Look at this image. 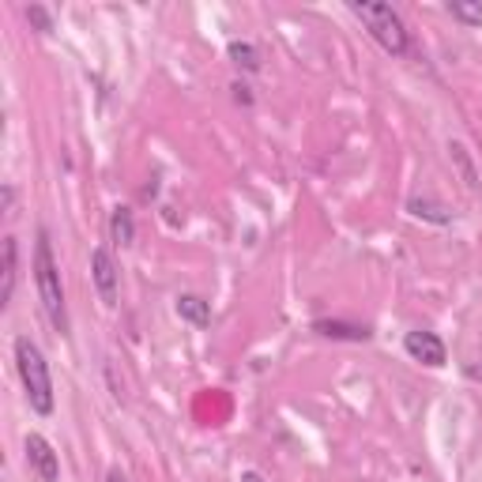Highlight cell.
<instances>
[{
  "label": "cell",
  "instance_id": "6da1fadb",
  "mask_svg": "<svg viewBox=\"0 0 482 482\" xmlns=\"http://www.w3.org/2000/svg\"><path fill=\"white\" fill-rule=\"evenodd\" d=\"M35 283H38V298H42V309L50 317V325L64 335L68 332V309H64L60 268L53 261V245H50V234L45 230H38V241H35Z\"/></svg>",
  "mask_w": 482,
  "mask_h": 482
},
{
  "label": "cell",
  "instance_id": "7a4b0ae2",
  "mask_svg": "<svg viewBox=\"0 0 482 482\" xmlns=\"http://www.w3.org/2000/svg\"><path fill=\"white\" fill-rule=\"evenodd\" d=\"M350 12L366 23V30L374 35V42L381 45L384 53L392 57H404L411 50V38H407V27L404 20L392 12V4H381V0H350Z\"/></svg>",
  "mask_w": 482,
  "mask_h": 482
},
{
  "label": "cell",
  "instance_id": "3957f363",
  "mask_svg": "<svg viewBox=\"0 0 482 482\" xmlns=\"http://www.w3.org/2000/svg\"><path fill=\"white\" fill-rule=\"evenodd\" d=\"M15 366H20V377H23V389L30 407L38 414H53V381H50V366H45L38 343L30 335H20L15 340Z\"/></svg>",
  "mask_w": 482,
  "mask_h": 482
},
{
  "label": "cell",
  "instance_id": "277c9868",
  "mask_svg": "<svg viewBox=\"0 0 482 482\" xmlns=\"http://www.w3.org/2000/svg\"><path fill=\"white\" fill-rule=\"evenodd\" d=\"M91 279H94V286H99L102 305H117V279H121V271H117L114 253H109L106 245H99V249L91 253Z\"/></svg>",
  "mask_w": 482,
  "mask_h": 482
},
{
  "label": "cell",
  "instance_id": "5b68a950",
  "mask_svg": "<svg viewBox=\"0 0 482 482\" xmlns=\"http://www.w3.org/2000/svg\"><path fill=\"white\" fill-rule=\"evenodd\" d=\"M27 463L42 482H60V460L53 453V445L42 438V433H30L27 438Z\"/></svg>",
  "mask_w": 482,
  "mask_h": 482
},
{
  "label": "cell",
  "instance_id": "8992f818",
  "mask_svg": "<svg viewBox=\"0 0 482 482\" xmlns=\"http://www.w3.org/2000/svg\"><path fill=\"white\" fill-rule=\"evenodd\" d=\"M404 350L414 358V362H422V366H430V369H438V366H445V343H441V335H433V332H407V340H404Z\"/></svg>",
  "mask_w": 482,
  "mask_h": 482
},
{
  "label": "cell",
  "instance_id": "52a82bcc",
  "mask_svg": "<svg viewBox=\"0 0 482 482\" xmlns=\"http://www.w3.org/2000/svg\"><path fill=\"white\" fill-rule=\"evenodd\" d=\"M313 332L325 335V340H350V343H366L374 335L366 325H350V320H313Z\"/></svg>",
  "mask_w": 482,
  "mask_h": 482
},
{
  "label": "cell",
  "instance_id": "ba28073f",
  "mask_svg": "<svg viewBox=\"0 0 482 482\" xmlns=\"http://www.w3.org/2000/svg\"><path fill=\"white\" fill-rule=\"evenodd\" d=\"M173 309H178L181 320H189V325H197V328L212 325V305H207L204 298H197V294H181L178 301H173Z\"/></svg>",
  "mask_w": 482,
  "mask_h": 482
},
{
  "label": "cell",
  "instance_id": "9c48e42d",
  "mask_svg": "<svg viewBox=\"0 0 482 482\" xmlns=\"http://www.w3.org/2000/svg\"><path fill=\"white\" fill-rule=\"evenodd\" d=\"M15 276H20V245L15 237H4V283H0V305H8L15 294Z\"/></svg>",
  "mask_w": 482,
  "mask_h": 482
},
{
  "label": "cell",
  "instance_id": "30bf717a",
  "mask_svg": "<svg viewBox=\"0 0 482 482\" xmlns=\"http://www.w3.org/2000/svg\"><path fill=\"white\" fill-rule=\"evenodd\" d=\"M109 241L121 249H128L136 241V219L128 207H114V215H109Z\"/></svg>",
  "mask_w": 482,
  "mask_h": 482
},
{
  "label": "cell",
  "instance_id": "8fae6325",
  "mask_svg": "<svg viewBox=\"0 0 482 482\" xmlns=\"http://www.w3.org/2000/svg\"><path fill=\"white\" fill-rule=\"evenodd\" d=\"M230 60L245 72L261 68V53H256V45H249V42H230Z\"/></svg>",
  "mask_w": 482,
  "mask_h": 482
},
{
  "label": "cell",
  "instance_id": "7c38bea8",
  "mask_svg": "<svg viewBox=\"0 0 482 482\" xmlns=\"http://www.w3.org/2000/svg\"><path fill=\"white\" fill-rule=\"evenodd\" d=\"M448 151H453V158H456V166H460V173H463V181H468V189L478 192L482 185H478V173H475L471 158H468V148H463V143H448Z\"/></svg>",
  "mask_w": 482,
  "mask_h": 482
},
{
  "label": "cell",
  "instance_id": "4fadbf2b",
  "mask_svg": "<svg viewBox=\"0 0 482 482\" xmlns=\"http://www.w3.org/2000/svg\"><path fill=\"white\" fill-rule=\"evenodd\" d=\"M407 207H411V215H419V219H430V222H453V215H448L441 204H430V200H419V197H414Z\"/></svg>",
  "mask_w": 482,
  "mask_h": 482
},
{
  "label": "cell",
  "instance_id": "5bb4252c",
  "mask_svg": "<svg viewBox=\"0 0 482 482\" xmlns=\"http://www.w3.org/2000/svg\"><path fill=\"white\" fill-rule=\"evenodd\" d=\"M453 12V20H460L463 27H482V4H471V0H456V4H448Z\"/></svg>",
  "mask_w": 482,
  "mask_h": 482
},
{
  "label": "cell",
  "instance_id": "9a60e30c",
  "mask_svg": "<svg viewBox=\"0 0 482 482\" xmlns=\"http://www.w3.org/2000/svg\"><path fill=\"white\" fill-rule=\"evenodd\" d=\"M27 20L35 23V27L42 30V35H50V30H53V20H50V12H45L42 4H30V8H27Z\"/></svg>",
  "mask_w": 482,
  "mask_h": 482
},
{
  "label": "cell",
  "instance_id": "2e32d148",
  "mask_svg": "<svg viewBox=\"0 0 482 482\" xmlns=\"http://www.w3.org/2000/svg\"><path fill=\"white\" fill-rule=\"evenodd\" d=\"M468 377H471V381H482V366H478V362L468 366Z\"/></svg>",
  "mask_w": 482,
  "mask_h": 482
},
{
  "label": "cell",
  "instance_id": "e0dca14e",
  "mask_svg": "<svg viewBox=\"0 0 482 482\" xmlns=\"http://www.w3.org/2000/svg\"><path fill=\"white\" fill-rule=\"evenodd\" d=\"M241 482H264V475L261 471H245V475H241Z\"/></svg>",
  "mask_w": 482,
  "mask_h": 482
},
{
  "label": "cell",
  "instance_id": "ac0fdd59",
  "mask_svg": "<svg viewBox=\"0 0 482 482\" xmlns=\"http://www.w3.org/2000/svg\"><path fill=\"white\" fill-rule=\"evenodd\" d=\"M106 482H125V475H121V471H109V478H106Z\"/></svg>",
  "mask_w": 482,
  "mask_h": 482
}]
</instances>
